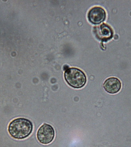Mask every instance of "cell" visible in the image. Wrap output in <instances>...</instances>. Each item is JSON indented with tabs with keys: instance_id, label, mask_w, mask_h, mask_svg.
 Segmentation results:
<instances>
[{
	"instance_id": "obj_5",
	"label": "cell",
	"mask_w": 131,
	"mask_h": 147,
	"mask_svg": "<svg viewBox=\"0 0 131 147\" xmlns=\"http://www.w3.org/2000/svg\"><path fill=\"white\" fill-rule=\"evenodd\" d=\"M94 32L97 38L103 42H106L111 39L113 36L112 29L105 24L95 27Z\"/></svg>"
},
{
	"instance_id": "obj_3",
	"label": "cell",
	"mask_w": 131,
	"mask_h": 147,
	"mask_svg": "<svg viewBox=\"0 0 131 147\" xmlns=\"http://www.w3.org/2000/svg\"><path fill=\"white\" fill-rule=\"evenodd\" d=\"M54 137L55 131L53 127L46 123L41 125L37 131V139L43 144L50 143L53 140Z\"/></svg>"
},
{
	"instance_id": "obj_7",
	"label": "cell",
	"mask_w": 131,
	"mask_h": 147,
	"mask_svg": "<svg viewBox=\"0 0 131 147\" xmlns=\"http://www.w3.org/2000/svg\"><path fill=\"white\" fill-rule=\"evenodd\" d=\"M63 69H64V70L66 71L69 69V67L68 66H67V65H65V66L63 67Z\"/></svg>"
},
{
	"instance_id": "obj_1",
	"label": "cell",
	"mask_w": 131,
	"mask_h": 147,
	"mask_svg": "<svg viewBox=\"0 0 131 147\" xmlns=\"http://www.w3.org/2000/svg\"><path fill=\"white\" fill-rule=\"evenodd\" d=\"M33 129V124L29 120L18 118L10 122L8 131L13 138L21 139L28 137L32 133Z\"/></svg>"
},
{
	"instance_id": "obj_4",
	"label": "cell",
	"mask_w": 131,
	"mask_h": 147,
	"mask_svg": "<svg viewBox=\"0 0 131 147\" xmlns=\"http://www.w3.org/2000/svg\"><path fill=\"white\" fill-rule=\"evenodd\" d=\"M88 17L91 23L94 24H99L106 19V12L101 7H94L89 11Z\"/></svg>"
},
{
	"instance_id": "obj_6",
	"label": "cell",
	"mask_w": 131,
	"mask_h": 147,
	"mask_svg": "<svg viewBox=\"0 0 131 147\" xmlns=\"http://www.w3.org/2000/svg\"><path fill=\"white\" fill-rule=\"evenodd\" d=\"M103 86L105 90L108 93L115 94L121 90V83L117 78L110 77L105 80Z\"/></svg>"
},
{
	"instance_id": "obj_2",
	"label": "cell",
	"mask_w": 131,
	"mask_h": 147,
	"mask_svg": "<svg viewBox=\"0 0 131 147\" xmlns=\"http://www.w3.org/2000/svg\"><path fill=\"white\" fill-rule=\"evenodd\" d=\"M64 78L67 83L75 88L83 87L86 82L84 73L79 69L75 67L69 68L66 71Z\"/></svg>"
}]
</instances>
